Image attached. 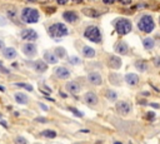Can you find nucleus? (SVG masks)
Returning a JSON list of instances; mask_svg holds the SVG:
<instances>
[{
  "label": "nucleus",
  "mask_w": 160,
  "mask_h": 144,
  "mask_svg": "<svg viewBox=\"0 0 160 144\" xmlns=\"http://www.w3.org/2000/svg\"><path fill=\"white\" fill-rule=\"evenodd\" d=\"M138 29L145 34H150L155 29V21L152 16L149 14L141 15V18L138 20Z\"/></svg>",
  "instance_id": "f257e3e1"
},
{
  "label": "nucleus",
  "mask_w": 160,
  "mask_h": 144,
  "mask_svg": "<svg viewBox=\"0 0 160 144\" xmlns=\"http://www.w3.org/2000/svg\"><path fill=\"white\" fill-rule=\"evenodd\" d=\"M39 11L36 9H32V8H24L21 10V14H20V19L21 21L26 23V24H34V23H38L39 21Z\"/></svg>",
  "instance_id": "f03ea898"
},
{
  "label": "nucleus",
  "mask_w": 160,
  "mask_h": 144,
  "mask_svg": "<svg viewBox=\"0 0 160 144\" xmlns=\"http://www.w3.org/2000/svg\"><path fill=\"white\" fill-rule=\"evenodd\" d=\"M48 31H49V35L54 39L62 38V36H66L69 34V30L64 23H55V24L50 25Z\"/></svg>",
  "instance_id": "7ed1b4c3"
},
{
  "label": "nucleus",
  "mask_w": 160,
  "mask_h": 144,
  "mask_svg": "<svg viewBox=\"0 0 160 144\" xmlns=\"http://www.w3.org/2000/svg\"><path fill=\"white\" fill-rule=\"evenodd\" d=\"M114 28H115V31L119 35H126V34H129L132 30V24H131V21L129 19L120 18V19H118L115 21Z\"/></svg>",
  "instance_id": "20e7f679"
},
{
  "label": "nucleus",
  "mask_w": 160,
  "mask_h": 144,
  "mask_svg": "<svg viewBox=\"0 0 160 144\" xmlns=\"http://www.w3.org/2000/svg\"><path fill=\"white\" fill-rule=\"evenodd\" d=\"M84 36H85L88 40L92 41V43H96V44L101 43V33H100L99 28L95 26V25L88 26V28L84 30Z\"/></svg>",
  "instance_id": "39448f33"
},
{
  "label": "nucleus",
  "mask_w": 160,
  "mask_h": 144,
  "mask_svg": "<svg viewBox=\"0 0 160 144\" xmlns=\"http://www.w3.org/2000/svg\"><path fill=\"white\" fill-rule=\"evenodd\" d=\"M115 109H116L118 114H120L122 116H126L131 113V104L126 100H120V101H116Z\"/></svg>",
  "instance_id": "423d86ee"
},
{
  "label": "nucleus",
  "mask_w": 160,
  "mask_h": 144,
  "mask_svg": "<svg viewBox=\"0 0 160 144\" xmlns=\"http://www.w3.org/2000/svg\"><path fill=\"white\" fill-rule=\"evenodd\" d=\"M38 38H39V35L34 29H24L20 33V39L21 40H26L29 43H32V41L38 40Z\"/></svg>",
  "instance_id": "0eeeda50"
},
{
  "label": "nucleus",
  "mask_w": 160,
  "mask_h": 144,
  "mask_svg": "<svg viewBox=\"0 0 160 144\" xmlns=\"http://www.w3.org/2000/svg\"><path fill=\"white\" fill-rule=\"evenodd\" d=\"M21 50H22V53H24L28 58H34V56L36 55V53H38L36 45L32 44V43H26V44H24L22 48H21Z\"/></svg>",
  "instance_id": "6e6552de"
},
{
  "label": "nucleus",
  "mask_w": 160,
  "mask_h": 144,
  "mask_svg": "<svg viewBox=\"0 0 160 144\" xmlns=\"http://www.w3.org/2000/svg\"><path fill=\"white\" fill-rule=\"evenodd\" d=\"M98 101H99V98H98L96 93H94V91H88V93H85V95H84V103H85L86 105L94 106V105L98 104Z\"/></svg>",
  "instance_id": "1a4fd4ad"
},
{
  "label": "nucleus",
  "mask_w": 160,
  "mask_h": 144,
  "mask_svg": "<svg viewBox=\"0 0 160 144\" xmlns=\"http://www.w3.org/2000/svg\"><path fill=\"white\" fill-rule=\"evenodd\" d=\"M54 74H55V76H56V78L62 79V80H65V79L70 78V75H71L70 70H69L68 68H65V66H58V68H55Z\"/></svg>",
  "instance_id": "9d476101"
},
{
  "label": "nucleus",
  "mask_w": 160,
  "mask_h": 144,
  "mask_svg": "<svg viewBox=\"0 0 160 144\" xmlns=\"http://www.w3.org/2000/svg\"><path fill=\"white\" fill-rule=\"evenodd\" d=\"M30 66L36 71V73H45L48 70V64L44 60H35L32 63H30Z\"/></svg>",
  "instance_id": "9b49d317"
},
{
  "label": "nucleus",
  "mask_w": 160,
  "mask_h": 144,
  "mask_svg": "<svg viewBox=\"0 0 160 144\" xmlns=\"http://www.w3.org/2000/svg\"><path fill=\"white\" fill-rule=\"evenodd\" d=\"M121 64H122V61H121V59H120L119 56H116V55H110V56H109L108 65H109L110 69L119 70V69L121 68Z\"/></svg>",
  "instance_id": "f8f14e48"
},
{
  "label": "nucleus",
  "mask_w": 160,
  "mask_h": 144,
  "mask_svg": "<svg viewBox=\"0 0 160 144\" xmlns=\"http://www.w3.org/2000/svg\"><path fill=\"white\" fill-rule=\"evenodd\" d=\"M124 80H125V83H126L128 85H130V86H136V85L139 84V81H140V78H139V75L135 74V73H128V74L124 76Z\"/></svg>",
  "instance_id": "ddd939ff"
},
{
  "label": "nucleus",
  "mask_w": 160,
  "mask_h": 144,
  "mask_svg": "<svg viewBox=\"0 0 160 144\" xmlns=\"http://www.w3.org/2000/svg\"><path fill=\"white\" fill-rule=\"evenodd\" d=\"M114 50H115L118 54H120V55H126V54L129 53V45H128L125 41L119 40V41L114 45Z\"/></svg>",
  "instance_id": "4468645a"
},
{
  "label": "nucleus",
  "mask_w": 160,
  "mask_h": 144,
  "mask_svg": "<svg viewBox=\"0 0 160 144\" xmlns=\"http://www.w3.org/2000/svg\"><path fill=\"white\" fill-rule=\"evenodd\" d=\"M88 80H89V83L92 84V85H101V83H102V78H101L100 73H98V71H91V73H89V74H88Z\"/></svg>",
  "instance_id": "2eb2a0df"
},
{
  "label": "nucleus",
  "mask_w": 160,
  "mask_h": 144,
  "mask_svg": "<svg viewBox=\"0 0 160 144\" xmlns=\"http://www.w3.org/2000/svg\"><path fill=\"white\" fill-rule=\"evenodd\" d=\"M62 19H64L65 21L72 24V23L78 21V19H79V14L75 13V11H72V10H66V11L62 13Z\"/></svg>",
  "instance_id": "dca6fc26"
},
{
  "label": "nucleus",
  "mask_w": 160,
  "mask_h": 144,
  "mask_svg": "<svg viewBox=\"0 0 160 144\" xmlns=\"http://www.w3.org/2000/svg\"><path fill=\"white\" fill-rule=\"evenodd\" d=\"M65 89L70 93V94H78L81 90V85L78 81H68L65 85Z\"/></svg>",
  "instance_id": "f3484780"
},
{
  "label": "nucleus",
  "mask_w": 160,
  "mask_h": 144,
  "mask_svg": "<svg viewBox=\"0 0 160 144\" xmlns=\"http://www.w3.org/2000/svg\"><path fill=\"white\" fill-rule=\"evenodd\" d=\"M2 56L6 60H12V59H15L18 56V53H16V50L14 48L9 46V48H4L2 49Z\"/></svg>",
  "instance_id": "a211bd4d"
},
{
  "label": "nucleus",
  "mask_w": 160,
  "mask_h": 144,
  "mask_svg": "<svg viewBox=\"0 0 160 144\" xmlns=\"http://www.w3.org/2000/svg\"><path fill=\"white\" fill-rule=\"evenodd\" d=\"M134 65H135L136 70L140 71V73H145V71H148V69H149V64H148V61L144 60V59H138V60H135Z\"/></svg>",
  "instance_id": "6ab92c4d"
},
{
  "label": "nucleus",
  "mask_w": 160,
  "mask_h": 144,
  "mask_svg": "<svg viewBox=\"0 0 160 144\" xmlns=\"http://www.w3.org/2000/svg\"><path fill=\"white\" fill-rule=\"evenodd\" d=\"M14 99H15V101H16L18 104H21V105H25V104H28V101H29L28 95H26L25 93H21V91L15 93V94H14Z\"/></svg>",
  "instance_id": "aec40b11"
},
{
  "label": "nucleus",
  "mask_w": 160,
  "mask_h": 144,
  "mask_svg": "<svg viewBox=\"0 0 160 144\" xmlns=\"http://www.w3.org/2000/svg\"><path fill=\"white\" fill-rule=\"evenodd\" d=\"M142 46H144V49H145L146 51H150V50H152L154 46H155V40H154L152 38H150V36L144 38V39H142Z\"/></svg>",
  "instance_id": "412c9836"
},
{
  "label": "nucleus",
  "mask_w": 160,
  "mask_h": 144,
  "mask_svg": "<svg viewBox=\"0 0 160 144\" xmlns=\"http://www.w3.org/2000/svg\"><path fill=\"white\" fill-rule=\"evenodd\" d=\"M44 61L46 64H56L58 63V58L55 56L54 53L51 51H45L44 53Z\"/></svg>",
  "instance_id": "4be33fe9"
},
{
  "label": "nucleus",
  "mask_w": 160,
  "mask_h": 144,
  "mask_svg": "<svg viewBox=\"0 0 160 144\" xmlns=\"http://www.w3.org/2000/svg\"><path fill=\"white\" fill-rule=\"evenodd\" d=\"M105 98L110 103H114V101L118 100V93L115 90H112V89H106L105 90Z\"/></svg>",
  "instance_id": "5701e85b"
},
{
  "label": "nucleus",
  "mask_w": 160,
  "mask_h": 144,
  "mask_svg": "<svg viewBox=\"0 0 160 144\" xmlns=\"http://www.w3.org/2000/svg\"><path fill=\"white\" fill-rule=\"evenodd\" d=\"M40 136H44V138H48V139H54V138H56V131L55 130H52V129H45V130H42V131H40V134H39Z\"/></svg>",
  "instance_id": "b1692460"
},
{
  "label": "nucleus",
  "mask_w": 160,
  "mask_h": 144,
  "mask_svg": "<svg viewBox=\"0 0 160 144\" xmlns=\"http://www.w3.org/2000/svg\"><path fill=\"white\" fill-rule=\"evenodd\" d=\"M82 56L84 58H88V59L94 58L95 56V50L92 48H90V46H84L82 48Z\"/></svg>",
  "instance_id": "393cba45"
},
{
  "label": "nucleus",
  "mask_w": 160,
  "mask_h": 144,
  "mask_svg": "<svg viewBox=\"0 0 160 144\" xmlns=\"http://www.w3.org/2000/svg\"><path fill=\"white\" fill-rule=\"evenodd\" d=\"M109 81L112 84V85H120L121 84V78L119 74H115V73H111L109 75Z\"/></svg>",
  "instance_id": "a878e982"
},
{
  "label": "nucleus",
  "mask_w": 160,
  "mask_h": 144,
  "mask_svg": "<svg viewBox=\"0 0 160 144\" xmlns=\"http://www.w3.org/2000/svg\"><path fill=\"white\" fill-rule=\"evenodd\" d=\"M82 14H85V15L89 16V18H99V16H100L99 11H96V10H94V9H89V8L82 9Z\"/></svg>",
  "instance_id": "bb28decb"
},
{
  "label": "nucleus",
  "mask_w": 160,
  "mask_h": 144,
  "mask_svg": "<svg viewBox=\"0 0 160 144\" xmlns=\"http://www.w3.org/2000/svg\"><path fill=\"white\" fill-rule=\"evenodd\" d=\"M54 54H55V56H56L58 59H64V58L66 56V50H65L62 46H58V48H55Z\"/></svg>",
  "instance_id": "cd10ccee"
},
{
  "label": "nucleus",
  "mask_w": 160,
  "mask_h": 144,
  "mask_svg": "<svg viewBox=\"0 0 160 144\" xmlns=\"http://www.w3.org/2000/svg\"><path fill=\"white\" fill-rule=\"evenodd\" d=\"M14 85L18 86V88H22V89H25V90H28V91H32V90H34L32 85H30V84H28V83H15Z\"/></svg>",
  "instance_id": "c85d7f7f"
},
{
  "label": "nucleus",
  "mask_w": 160,
  "mask_h": 144,
  "mask_svg": "<svg viewBox=\"0 0 160 144\" xmlns=\"http://www.w3.org/2000/svg\"><path fill=\"white\" fill-rule=\"evenodd\" d=\"M14 144H29L28 143V139L22 135H16L14 138Z\"/></svg>",
  "instance_id": "c756f323"
},
{
  "label": "nucleus",
  "mask_w": 160,
  "mask_h": 144,
  "mask_svg": "<svg viewBox=\"0 0 160 144\" xmlns=\"http://www.w3.org/2000/svg\"><path fill=\"white\" fill-rule=\"evenodd\" d=\"M68 109L75 115V116H79V118H81V116H84V113H81L80 110H78L76 108H74V106H68Z\"/></svg>",
  "instance_id": "7c9ffc66"
},
{
  "label": "nucleus",
  "mask_w": 160,
  "mask_h": 144,
  "mask_svg": "<svg viewBox=\"0 0 160 144\" xmlns=\"http://www.w3.org/2000/svg\"><path fill=\"white\" fill-rule=\"evenodd\" d=\"M144 118H145L146 120H149V121H152V120H155L156 115H155V113H154V111H146V113H145V115H144Z\"/></svg>",
  "instance_id": "2f4dec72"
},
{
  "label": "nucleus",
  "mask_w": 160,
  "mask_h": 144,
  "mask_svg": "<svg viewBox=\"0 0 160 144\" xmlns=\"http://www.w3.org/2000/svg\"><path fill=\"white\" fill-rule=\"evenodd\" d=\"M69 63L72 64V65H76V64H80V59L78 56H70L69 58Z\"/></svg>",
  "instance_id": "473e14b6"
},
{
  "label": "nucleus",
  "mask_w": 160,
  "mask_h": 144,
  "mask_svg": "<svg viewBox=\"0 0 160 144\" xmlns=\"http://www.w3.org/2000/svg\"><path fill=\"white\" fill-rule=\"evenodd\" d=\"M152 64L156 66V68H160V55H156L152 58Z\"/></svg>",
  "instance_id": "72a5a7b5"
},
{
  "label": "nucleus",
  "mask_w": 160,
  "mask_h": 144,
  "mask_svg": "<svg viewBox=\"0 0 160 144\" xmlns=\"http://www.w3.org/2000/svg\"><path fill=\"white\" fill-rule=\"evenodd\" d=\"M8 16L11 18V19H15V16H16V14H15V9L9 10V11H8Z\"/></svg>",
  "instance_id": "f704fd0d"
},
{
  "label": "nucleus",
  "mask_w": 160,
  "mask_h": 144,
  "mask_svg": "<svg viewBox=\"0 0 160 144\" xmlns=\"http://www.w3.org/2000/svg\"><path fill=\"white\" fill-rule=\"evenodd\" d=\"M35 121H38V123H48L49 120L45 119V118H42V116H36L35 118Z\"/></svg>",
  "instance_id": "c9c22d12"
},
{
  "label": "nucleus",
  "mask_w": 160,
  "mask_h": 144,
  "mask_svg": "<svg viewBox=\"0 0 160 144\" xmlns=\"http://www.w3.org/2000/svg\"><path fill=\"white\" fill-rule=\"evenodd\" d=\"M0 71H1V73H4V74H9V73H10V71H9V69L4 68L2 65H0Z\"/></svg>",
  "instance_id": "e433bc0d"
},
{
  "label": "nucleus",
  "mask_w": 160,
  "mask_h": 144,
  "mask_svg": "<svg viewBox=\"0 0 160 144\" xmlns=\"http://www.w3.org/2000/svg\"><path fill=\"white\" fill-rule=\"evenodd\" d=\"M118 1H120V4H122V5H130L131 4V0H118Z\"/></svg>",
  "instance_id": "4c0bfd02"
},
{
  "label": "nucleus",
  "mask_w": 160,
  "mask_h": 144,
  "mask_svg": "<svg viewBox=\"0 0 160 144\" xmlns=\"http://www.w3.org/2000/svg\"><path fill=\"white\" fill-rule=\"evenodd\" d=\"M40 106H41V109L44 110V111H49V108L45 105V104H42V103H40Z\"/></svg>",
  "instance_id": "58836bf2"
},
{
  "label": "nucleus",
  "mask_w": 160,
  "mask_h": 144,
  "mask_svg": "<svg viewBox=\"0 0 160 144\" xmlns=\"http://www.w3.org/2000/svg\"><path fill=\"white\" fill-rule=\"evenodd\" d=\"M56 1H58V4H59V5H65L69 0H56Z\"/></svg>",
  "instance_id": "ea45409f"
},
{
  "label": "nucleus",
  "mask_w": 160,
  "mask_h": 144,
  "mask_svg": "<svg viewBox=\"0 0 160 144\" xmlns=\"http://www.w3.org/2000/svg\"><path fill=\"white\" fill-rule=\"evenodd\" d=\"M102 3H104V4L110 5V4H114V3H115V0H102Z\"/></svg>",
  "instance_id": "a19ab883"
},
{
  "label": "nucleus",
  "mask_w": 160,
  "mask_h": 144,
  "mask_svg": "<svg viewBox=\"0 0 160 144\" xmlns=\"http://www.w3.org/2000/svg\"><path fill=\"white\" fill-rule=\"evenodd\" d=\"M0 124H1V125H2L5 129H8V123H6L5 120H0Z\"/></svg>",
  "instance_id": "79ce46f5"
},
{
  "label": "nucleus",
  "mask_w": 160,
  "mask_h": 144,
  "mask_svg": "<svg viewBox=\"0 0 160 144\" xmlns=\"http://www.w3.org/2000/svg\"><path fill=\"white\" fill-rule=\"evenodd\" d=\"M59 95H60L61 98H64V99H65V98H68V95H66L65 93H62V91H59Z\"/></svg>",
  "instance_id": "37998d69"
},
{
  "label": "nucleus",
  "mask_w": 160,
  "mask_h": 144,
  "mask_svg": "<svg viewBox=\"0 0 160 144\" xmlns=\"http://www.w3.org/2000/svg\"><path fill=\"white\" fill-rule=\"evenodd\" d=\"M4 46H5L4 41H2V40H0V50H2V49H4Z\"/></svg>",
  "instance_id": "c03bdc74"
},
{
  "label": "nucleus",
  "mask_w": 160,
  "mask_h": 144,
  "mask_svg": "<svg viewBox=\"0 0 160 144\" xmlns=\"http://www.w3.org/2000/svg\"><path fill=\"white\" fill-rule=\"evenodd\" d=\"M0 91H5V88L2 85H0Z\"/></svg>",
  "instance_id": "a18cd8bd"
},
{
  "label": "nucleus",
  "mask_w": 160,
  "mask_h": 144,
  "mask_svg": "<svg viewBox=\"0 0 160 144\" xmlns=\"http://www.w3.org/2000/svg\"><path fill=\"white\" fill-rule=\"evenodd\" d=\"M112 144H122V143H121V141H114Z\"/></svg>",
  "instance_id": "49530a36"
},
{
  "label": "nucleus",
  "mask_w": 160,
  "mask_h": 144,
  "mask_svg": "<svg viewBox=\"0 0 160 144\" xmlns=\"http://www.w3.org/2000/svg\"><path fill=\"white\" fill-rule=\"evenodd\" d=\"M72 1H75V3H81L82 0H72Z\"/></svg>",
  "instance_id": "de8ad7c7"
},
{
  "label": "nucleus",
  "mask_w": 160,
  "mask_h": 144,
  "mask_svg": "<svg viewBox=\"0 0 160 144\" xmlns=\"http://www.w3.org/2000/svg\"><path fill=\"white\" fill-rule=\"evenodd\" d=\"M41 3H46V1H51V0H40Z\"/></svg>",
  "instance_id": "09e8293b"
},
{
  "label": "nucleus",
  "mask_w": 160,
  "mask_h": 144,
  "mask_svg": "<svg viewBox=\"0 0 160 144\" xmlns=\"http://www.w3.org/2000/svg\"><path fill=\"white\" fill-rule=\"evenodd\" d=\"M28 1H35V0H28Z\"/></svg>",
  "instance_id": "8fccbe9b"
},
{
  "label": "nucleus",
  "mask_w": 160,
  "mask_h": 144,
  "mask_svg": "<svg viewBox=\"0 0 160 144\" xmlns=\"http://www.w3.org/2000/svg\"><path fill=\"white\" fill-rule=\"evenodd\" d=\"M34 144H41V143H34Z\"/></svg>",
  "instance_id": "3c124183"
},
{
  "label": "nucleus",
  "mask_w": 160,
  "mask_h": 144,
  "mask_svg": "<svg viewBox=\"0 0 160 144\" xmlns=\"http://www.w3.org/2000/svg\"><path fill=\"white\" fill-rule=\"evenodd\" d=\"M159 23H160V16H159Z\"/></svg>",
  "instance_id": "603ef678"
},
{
  "label": "nucleus",
  "mask_w": 160,
  "mask_h": 144,
  "mask_svg": "<svg viewBox=\"0 0 160 144\" xmlns=\"http://www.w3.org/2000/svg\"><path fill=\"white\" fill-rule=\"evenodd\" d=\"M0 65H2V64H1V61H0Z\"/></svg>",
  "instance_id": "864d4df0"
}]
</instances>
